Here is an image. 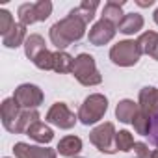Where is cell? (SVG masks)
<instances>
[{"label":"cell","instance_id":"6da1fadb","mask_svg":"<svg viewBox=\"0 0 158 158\" xmlns=\"http://www.w3.org/2000/svg\"><path fill=\"white\" fill-rule=\"evenodd\" d=\"M86 32V23L76 17L73 13H69L65 19L58 21L52 28H50V41L58 50L67 48L71 43L78 41Z\"/></svg>","mask_w":158,"mask_h":158},{"label":"cell","instance_id":"7a4b0ae2","mask_svg":"<svg viewBox=\"0 0 158 158\" xmlns=\"http://www.w3.org/2000/svg\"><path fill=\"white\" fill-rule=\"evenodd\" d=\"M71 73L74 74L76 80L80 84H84V86H97L102 80L97 67H95V60L89 54H80L78 58H74Z\"/></svg>","mask_w":158,"mask_h":158},{"label":"cell","instance_id":"3957f363","mask_svg":"<svg viewBox=\"0 0 158 158\" xmlns=\"http://www.w3.org/2000/svg\"><path fill=\"white\" fill-rule=\"evenodd\" d=\"M106 110H108L106 97L101 95V93H95V95H89L84 101V104L80 106V110H78V119H80L84 125H93V123L102 119Z\"/></svg>","mask_w":158,"mask_h":158},{"label":"cell","instance_id":"277c9868","mask_svg":"<svg viewBox=\"0 0 158 158\" xmlns=\"http://www.w3.org/2000/svg\"><path fill=\"white\" fill-rule=\"evenodd\" d=\"M139 56H141V48H139L138 41H121V43L114 45L110 50V60L121 67L136 65Z\"/></svg>","mask_w":158,"mask_h":158},{"label":"cell","instance_id":"5b68a950","mask_svg":"<svg viewBox=\"0 0 158 158\" xmlns=\"http://www.w3.org/2000/svg\"><path fill=\"white\" fill-rule=\"evenodd\" d=\"M50 13H52V2H48V0H39V2H32V4L28 2L19 6V21L24 26L45 21Z\"/></svg>","mask_w":158,"mask_h":158},{"label":"cell","instance_id":"8992f818","mask_svg":"<svg viewBox=\"0 0 158 158\" xmlns=\"http://www.w3.org/2000/svg\"><path fill=\"white\" fill-rule=\"evenodd\" d=\"M115 134H117V132H115L114 125H112V123H104V125H99V127L89 134V139H91V143H93L99 151L112 154V152L117 151V147H115Z\"/></svg>","mask_w":158,"mask_h":158},{"label":"cell","instance_id":"52a82bcc","mask_svg":"<svg viewBox=\"0 0 158 158\" xmlns=\"http://www.w3.org/2000/svg\"><path fill=\"white\" fill-rule=\"evenodd\" d=\"M13 99L23 110H34L43 102V91L34 84H23L15 89Z\"/></svg>","mask_w":158,"mask_h":158},{"label":"cell","instance_id":"ba28073f","mask_svg":"<svg viewBox=\"0 0 158 158\" xmlns=\"http://www.w3.org/2000/svg\"><path fill=\"white\" fill-rule=\"evenodd\" d=\"M47 121L52 123V125H56V127H60V128H71V127H74L76 117H74V114L67 108L65 102H56V104L48 110Z\"/></svg>","mask_w":158,"mask_h":158},{"label":"cell","instance_id":"9c48e42d","mask_svg":"<svg viewBox=\"0 0 158 158\" xmlns=\"http://www.w3.org/2000/svg\"><path fill=\"white\" fill-rule=\"evenodd\" d=\"M114 35H115V24H112V23H108L104 19H101L99 23H95L93 28L89 30V41L93 45H97V47L112 41Z\"/></svg>","mask_w":158,"mask_h":158},{"label":"cell","instance_id":"30bf717a","mask_svg":"<svg viewBox=\"0 0 158 158\" xmlns=\"http://www.w3.org/2000/svg\"><path fill=\"white\" fill-rule=\"evenodd\" d=\"M139 110L147 114L149 117L158 115V89L154 88H143L139 93Z\"/></svg>","mask_w":158,"mask_h":158},{"label":"cell","instance_id":"8fae6325","mask_svg":"<svg viewBox=\"0 0 158 158\" xmlns=\"http://www.w3.org/2000/svg\"><path fill=\"white\" fill-rule=\"evenodd\" d=\"M17 158H56V152L52 149L45 147H34L28 143H17L13 147Z\"/></svg>","mask_w":158,"mask_h":158},{"label":"cell","instance_id":"7c38bea8","mask_svg":"<svg viewBox=\"0 0 158 158\" xmlns=\"http://www.w3.org/2000/svg\"><path fill=\"white\" fill-rule=\"evenodd\" d=\"M28 37H26V26L24 24H21V23H15V26L6 34V35H2V43H4V47H8V48H17L19 45H23V41H26Z\"/></svg>","mask_w":158,"mask_h":158},{"label":"cell","instance_id":"4fadbf2b","mask_svg":"<svg viewBox=\"0 0 158 158\" xmlns=\"http://www.w3.org/2000/svg\"><path fill=\"white\" fill-rule=\"evenodd\" d=\"M123 6H125V2H117V0H110V2H106L104 8H102V19L112 23V24H115V26H119V23L125 17Z\"/></svg>","mask_w":158,"mask_h":158},{"label":"cell","instance_id":"5bb4252c","mask_svg":"<svg viewBox=\"0 0 158 158\" xmlns=\"http://www.w3.org/2000/svg\"><path fill=\"white\" fill-rule=\"evenodd\" d=\"M23 110H21V106L17 104V101L11 97V99H6L4 102H2V123H4V127L10 130L11 128V125L17 121V117H19V114H21Z\"/></svg>","mask_w":158,"mask_h":158},{"label":"cell","instance_id":"9a60e30c","mask_svg":"<svg viewBox=\"0 0 158 158\" xmlns=\"http://www.w3.org/2000/svg\"><path fill=\"white\" fill-rule=\"evenodd\" d=\"M138 45L141 48V54H149L154 60H158V34L156 32H145L139 35Z\"/></svg>","mask_w":158,"mask_h":158},{"label":"cell","instance_id":"2e32d148","mask_svg":"<svg viewBox=\"0 0 158 158\" xmlns=\"http://www.w3.org/2000/svg\"><path fill=\"white\" fill-rule=\"evenodd\" d=\"M119 32L125 34V35H130V34H136L143 28V17L139 13H127L123 17V21L119 23Z\"/></svg>","mask_w":158,"mask_h":158},{"label":"cell","instance_id":"e0dca14e","mask_svg":"<svg viewBox=\"0 0 158 158\" xmlns=\"http://www.w3.org/2000/svg\"><path fill=\"white\" fill-rule=\"evenodd\" d=\"M80 149H82V139L76 138V136H65L58 143V152L61 156H69V158L74 156V154H78Z\"/></svg>","mask_w":158,"mask_h":158},{"label":"cell","instance_id":"ac0fdd59","mask_svg":"<svg viewBox=\"0 0 158 158\" xmlns=\"http://www.w3.org/2000/svg\"><path fill=\"white\" fill-rule=\"evenodd\" d=\"M138 112H139L138 110V104L134 101H128V99L121 101L117 104V108H115V115H117V119L121 123H132Z\"/></svg>","mask_w":158,"mask_h":158},{"label":"cell","instance_id":"d6986e66","mask_svg":"<svg viewBox=\"0 0 158 158\" xmlns=\"http://www.w3.org/2000/svg\"><path fill=\"white\" fill-rule=\"evenodd\" d=\"M24 50H26V56L34 61L43 50H47V47H45V39H43L39 34H32V35L24 41Z\"/></svg>","mask_w":158,"mask_h":158},{"label":"cell","instance_id":"ffe728a7","mask_svg":"<svg viewBox=\"0 0 158 158\" xmlns=\"http://www.w3.org/2000/svg\"><path fill=\"white\" fill-rule=\"evenodd\" d=\"M26 136H30L32 139H35V141H39V143H48V141L54 138V132H52L45 123L37 121V123H34V125L28 128Z\"/></svg>","mask_w":158,"mask_h":158},{"label":"cell","instance_id":"44dd1931","mask_svg":"<svg viewBox=\"0 0 158 158\" xmlns=\"http://www.w3.org/2000/svg\"><path fill=\"white\" fill-rule=\"evenodd\" d=\"M99 8V2L97 0H84V2L80 4V6H76L74 10H71L69 13H73V15H76V17H80L86 24L89 23V21H93V17H95V10Z\"/></svg>","mask_w":158,"mask_h":158},{"label":"cell","instance_id":"7402d4cb","mask_svg":"<svg viewBox=\"0 0 158 158\" xmlns=\"http://www.w3.org/2000/svg\"><path fill=\"white\" fill-rule=\"evenodd\" d=\"M73 63H74V60L67 52H61V50L54 52V71H58V73H71L73 71Z\"/></svg>","mask_w":158,"mask_h":158},{"label":"cell","instance_id":"603a6c76","mask_svg":"<svg viewBox=\"0 0 158 158\" xmlns=\"http://www.w3.org/2000/svg\"><path fill=\"white\" fill-rule=\"evenodd\" d=\"M151 123H152V117H149V115L143 114L141 110L136 114V117H134V121H132L136 132L141 134V136H149V132H151Z\"/></svg>","mask_w":158,"mask_h":158},{"label":"cell","instance_id":"cb8c5ba5","mask_svg":"<svg viewBox=\"0 0 158 158\" xmlns=\"http://www.w3.org/2000/svg\"><path fill=\"white\" fill-rule=\"evenodd\" d=\"M134 145H136V143H134V138H132L130 132L121 130V132L115 134V147H117L119 151H132Z\"/></svg>","mask_w":158,"mask_h":158},{"label":"cell","instance_id":"d4e9b609","mask_svg":"<svg viewBox=\"0 0 158 158\" xmlns=\"http://www.w3.org/2000/svg\"><path fill=\"white\" fill-rule=\"evenodd\" d=\"M34 63H35L39 69H45V71L54 69V52H50V50H43V52L34 60Z\"/></svg>","mask_w":158,"mask_h":158},{"label":"cell","instance_id":"484cf974","mask_svg":"<svg viewBox=\"0 0 158 158\" xmlns=\"http://www.w3.org/2000/svg\"><path fill=\"white\" fill-rule=\"evenodd\" d=\"M13 26H15V21H13L11 13L8 10H0V34L6 35Z\"/></svg>","mask_w":158,"mask_h":158},{"label":"cell","instance_id":"4316f807","mask_svg":"<svg viewBox=\"0 0 158 158\" xmlns=\"http://www.w3.org/2000/svg\"><path fill=\"white\" fill-rule=\"evenodd\" d=\"M149 141H151V145L158 147V115H156V117H152L151 132H149Z\"/></svg>","mask_w":158,"mask_h":158},{"label":"cell","instance_id":"83f0119b","mask_svg":"<svg viewBox=\"0 0 158 158\" xmlns=\"http://www.w3.org/2000/svg\"><path fill=\"white\" fill-rule=\"evenodd\" d=\"M134 151H136L138 158H152V151L145 143H136L134 145Z\"/></svg>","mask_w":158,"mask_h":158},{"label":"cell","instance_id":"f1b7e54d","mask_svg":"<svg viewBox=\"0 0 158 158\" xmlns=\"http://www.w3.org/2000/svg\"><path fill=\"white\" fill-rule=\"evenodd\" d=\"M136 4L139 8H149V6H152V0H136Z\"/></svg>","mask_w":158,"mask_h":158},{"label":"cell","instance_id":"f546056e","mask_svg":"<svg viewBox=\"0 0 158 158\" xmlns=\"http://www.w3.org/2000/svg\"><path fill=\"white\" fill-rule=\"evenodd\" d=\"M154 23H156V24H158V10H156V11H154Z\"/></svg>","mask_w":158,"mask_h":158},{"label":"cell","instance_id":"4dcf8cb0","mask_svg":"<svg viewBox=\"0 0 158 158\" xmlns=\"http://www.w3.org/2000/svg\"><path fill=\"white\" fill-rule=\"evenodd\" d=\"M152 158H158V149H154V151H152Z\"/></svg>","mask_w":158,"mask_h":158}]
</instances>
